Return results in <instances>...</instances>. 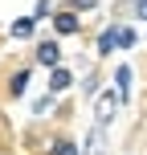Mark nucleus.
I'll return each instance as SVG.
<instances>
[{"label":"nucleus","mask_w":147,"mask_h":155,"mask_svg":"<svg viewBox=\"0 0 147 155\" xmlns=\"http://www.w3.org/2000/svg\"><path fill=\"white\" fill-rule=\"evenodd\" d=\"M119 110H123V98H119V90H98L94 94V123L110 127L119 118Z\"/></svg>","instance_id":"nucleus-1"},{"label":"nucleus","mask_w":147,"mask_h":155,"mask_svg":"<svg viewBox=\"0 0 147 155\" xmlns=\"http://www.w3.org/2000/svg\"><path fill=\"white\" fill-rule=\"evenodd\" d=\"M106 131H110V127L94 123L90 135H86V143H78V155H102V147H106Z\"/></svg>","instance_id":"nucleus-2"},{"label":"nucleus","mask_w":147,"mask_h":155,"mask_svg":"<svg viewBox=\"0 0 147 155\" xmlns=\"http://www.w3.org/2000/svg\"><path fill=\"white\" fill-rule=\"evenodd\" d=\"M78 29H82V12H74V8L70 12H53V33L57 37H74Z\"/></svg>","instance_id":"nucleus-3"},{"label":"nucleus","mask_w":147,"mask_h":155,"mask_svg":"<svg viewBox=\"0 0 147 155\" xmlns=\"http://www.w3.org/2000/svg\"><path fill=\"white\" fill-rule=\"evenodd\" d=\"M49 94H62V90H70V86H74V70H65V65L62 61H57V65H49Z\"/></svg>","instance_id":"nucleus-4"},{"label":"nucleus","mask_w":147,"mask_h":155,"mask_svg":"<svg viewBox=\"0 0 147 155\" xmlns=\"http://www.w3.org/2000/svg\"><path fill=\"white\" fill-rule=\"evenodd\" d=\"M33 57H37V65H57L62 61V45H57V41H37V49H33Z\"/></svg>","instance_id":"nucleus-5"},{"label":"nucleus","mask_w":147,"mask_h":155,"mask_svg":"<svg viewBox=\"0 0 147 155\" xmlns=\"http://www.w3.org/2000/svg\"><path fill=\"white\" fill-rule=\"evenodd\" d=\"M131 86H135V70H131V65H119V70H115V90H119L123 102H131Z\"/></svg>","instance_id":"nucleus-6"},{"label":"nucleus","mask_w":147,"mask_h":155,"mask_svg":"<svg viewBox=\"0 0 147 155\" xmlns=\"http://www.w3.org/2000/svg\"><path fill=\"white\" fill-rule=\"evenodd\" d=\"M110 49H119V25H106L98 33V57H110Z\"/></svg>","instance_id":"nucleus-7"},{"label":"nucleus","mask_w":147,"mask_h":155,"mask_svg":"<svg viewBox=\"0 0 147 155\" xmlns=\"http://www.w3.org/2000/svg\"><path fill=\"white\" fill-rule=\"evenodd\" d=\"M49 155H78V139H70V135H57V139L49 143Z\"/></svg>","instance_id":"nucleus-8"},{"label":"nucleus","mask_w":147,"mask_h":155,"mask_svg":"<svg viewBox=\"0 0 147 155\" xmlns=\"http://www.w3.org/2000/svg\"><path fill=\"white\" fill-rule=\"evenodd\" d=\"M29 78H33L29 70H16L12 78H8V94H12V98H21V94L29 90Z\"/></svg>","instance_id":"nucleus-9"},{"label":"nucleus","mask_w":147,"mask_h":155,"mask_svg":"<svg viewBox=\"0 0 147 155\" xmlns=\"http://www.w3.org/2000/svg\"><path fill=\"white\" fill-rule=\"evenodd\" d=\"M53 106H57V94H49V90H45L37 102H33V114H37V118H41V114H53Z\"/></svg>","instance_id":"nucleus-10"},{"label":"nucleus","mask_w":147,"mask_h":155,"mask_svg":"<svg viewBox=\"0 0 147 155\" xmlns=\"http://www.w3.org/2000/svg\"><path fill=\"white\" fill-rule=\"evenodd\" d=\"M33 25H37L33 16H21V21H12V29H8V33H12V37H21V41H29V37H33Z\"/></svg>","instance_id":"nucleus-11"},{"label":"nucleus","mask_w":147,"mask_h":155,"mask_svg":"<svg viewBox=\"0 0 147 155\" xmlns=\"http://www.w3.org/2000/svg\"><path fill=\"white\" fill-rule=\"evenodd\" d=\"M131 45H139V33L131 25H119V49H131Z\"/></svg>","instance_id":"nucleus-12"},{"label":"nucleus","mask_w":147,"mask_h":155,"mask_svg":"<svg viewBox=\"0 0 147 155\" xmlns=\"http://www.w3.org/2000/svg\"><path fill=\"white\" fill-rule=\"evenodd\" d=\"M45 16H53V0H37L33 4V21H45Z\"/></svg>","instance_id":"nucleus-13"},{"label":"nucleus","mask_w":147,"mask_h":155,"mask_svg":"<svg viewBox=\"0 0 147 155\" xmlns=\"http://www.w3.org/2000/svg\"><path fill=\"white\" fill-rule=\"evenodd\" d=\"M82 90H86V98H94V94L102 90V82H98V74H90V78H86V82H82Z\"/></svg>","instance_id":"nucleus-14"},{"label":"nucleus","mask_w":147,"mask_h":155,"mask_svg":"<svg viewBox=\"0 0 147 155\" xmlns=\"http://www.w3.org/2000/svg\"><path fill=\"white\" fill-rule=\"evenodd\" d=\"M70 8H74V12H94L98 0H70Z\"/></svg>","instance_id":"nucleus-15"},{"label":"nucleus","mask_w":147,"mask_h":155,"mask_svg":"<svg viewBox=\"0 0 147 155\" xmlns=\"http://www.w3.org/2000/svg\"><path fill=\"white\" fill-rule=\"evenodd\" d=\"M135 16H139V21H147V0H135Z\"/></svg>","instance_id":"nucleus-16"}]
</instances>
